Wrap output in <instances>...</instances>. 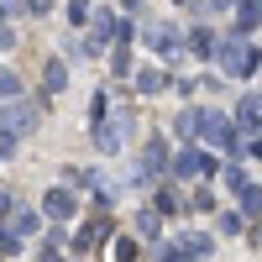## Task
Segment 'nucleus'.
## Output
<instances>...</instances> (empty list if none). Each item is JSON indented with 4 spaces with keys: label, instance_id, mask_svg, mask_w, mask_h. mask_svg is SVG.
Returning a JSON list of instances; mask_svg holds the SVG:
<instances>
[{
    "label": "nucleus",
    "instance_id": "nucleus-34",
    "mask_svg": "<svg viewBox=\"0 0 262 262\" xmlns=\"http://www.w3.org/2000/svg\"><path fill=\"white\" fill-rule=\"evenodd\" d=\"M163 262H194V257H184L179 247H163Z\"/></svg>",
    "mask_w": 262,
    "mask_h": 262
},
{
    "label": "nucleus",
    "instance_id": "nucleus-32",
    "mask_svg": "<svg viewBox=\"0 0 262 262\" xmlns=\"http://www.w3.org/2000/svg\"><path fill=\"white\" fill-rule=\"evenodd\" d=\"M11 48H16V32H11V27H0V53H11Z\"/></svg>",
    "mask_w": 262,
    "mask_h": 262
},
{
    "label": "nucleus",
    "instance_id": "nucleus-16",
    "mask_svg": "<svg viewBox=\"0 0 262 262\" xmlns=\"http://www.w3.org/2000/svg\"><path fill=\"white\" fill-rule=\"evenodd\" d=\"M262 27V0H236V37Z\"/></svg>",
    "mask_w": 262,
    "mask_h": 262
},
{
    "label": "nucleus",
    "instance_id": "nucleus-22",
    "mask_svg": "<svg viewBox=\"0 0 262 262\" xmlns=\"http://www.w3.org/2000/svg\"><path fill=\"white\" fill-rule=\"evenodd\" d=\"M236 200H242V210H247V215H262V189H257V184H247Z\"/></svg>",
    "mask_w": 262,
    "mask_h": 262
},
{
    "label": "nucleus",
    "instance_id": "nucleus-24",
    "mask_svg": "<svg viewBox=\"0 0 262 262\" xmlns=\"http://www.w3.org/2000/svg\"><path fill=\"white\" fill-rule=\"evenodd\" d=\"M0 100H21V79L11 69H0Z\"/></svg>",
    "mask_w": 262,
    "mask_h": 262
},
{
    "label": "nucleus",
    "instance_id": "nucleus-9",
    "mask_svg": "<svg viewBox=\"0 0 262 262\" xmlns=\"http://www.w3.org/2000/svg\"><path fill=\"white\" fill-rule=\"evenodd\" d=\"M74 210H79L74 189H63V184H48V194H42V215H48L53 226H69V221H74Z\"/></svg>",
    "mask_w": 262,
    "mask_h": 262
},
{
    "label": "nucleus",
    "instance_id": "nucleus-6",
    "mask_svg": "<svg viewBox=\"0 0 262 262\" xmlns=\"http://www.w3.org/2000/svg\"><path fill=\"white\" fill-rule=\"evenodd\" d=\"M168 163H173V152H168V142H163V137L142 142V158H137V173H131V184H147V179H158V173H168Z\"/></svg>",
    "mask_w": 262,
    "mask_h": 262
},
{
    "label": "nucleus",
    "instance_id": "nucleus-29",
    "mask_svg": "<svg viewBox=\"0 0 262 262\" xmlns=\"http://www.w3.org/2000/svg\"><path fill=\"white\" fill-rule=\"evenodd\" d=\"M116 262H137V236H121L116 242Z\"/></svg>",
    "mask_w": 262,
    "mask_h": 262
},
{
    "label": "nucleus",
    "instance_id": "nucleus-10",
    "mask_svg": "<svg viewBox=\"0 0 262 262\" xmlns=\"http://www.w3.org/2000/svg\"><path fill=\"white\" fill-rule=\"evenodd\" d=\"M231 121H236V131H247V137H262V100L257 95H242Z\"/></svg>",
    "mask_w": 262,
    "mask_h": 262
},
{
    "label": "nucleus",
    "instance_id": "nucleus-35",
    "mask_svg": "<svg viewBox=\"0 0 262 262\" xmlns=\"http://www.w3.org/2000/svg\"><path fill=\"white\" fill-rule=\"evenodd\" d=\"M247 152H252V158H262V137H247Z\"/></svg>",
    "mask_w": 262,
    "mask_h": 262
},
{
    "label": "nucleus",
    "instance_id": "nucleus-3",
    "mask_svg": "<svg viewBox=\"0 0 262 262\" xmlns=\"http://www.w3.org/2000/svg\"><path fill=\"white\" fill-rule=\"evenodd\" d=\"M168 173H173V179H215V173H221V163H215L210 152H200L194 142H184L179 152H173Z\"/></svg>",
    "mask_w": 262,
    "mask_h": 262
},
{
    "label": "nucleus",
    "instance_id": "nucleus-15",
    "mask_svg": "<svg viewBox=\"0 0 262 262\" xmlns=\"http://www.w3.org/2000/svg\"><path fill=\"white\" fill-rule=\"evenodd\" d=\"M6 226H11L16 236H21V242H32V236L42 231V215H37V210H21V205H16V210H11V221H6Z\"/></svg>",
    "mask_w": 262,
    "mask_h": 262
},
{
    "label": "nucleus",
    "instance_id": "nucleus-38",
    "mask_svg": "<svg viewBox=\"0 0 262 262\" xmlns=\"http://www.w3.org/2000/svg\"><path fill=\"white\" fill-rule=\"evenodd\" d=\"M257 100H262V90H257Z\"/></svg>",
    "mask_w": 262,
    "mask_h": 262
},
{
    "label": "nucleus",
    "instance_id": "nucleus-5",
    "mask_svg": "<svg viewBox=\"0 0 262 262\" xmlns=\"http://www.w3.org/2000/svg\"><path fill=\"white\" fill-rule=\"evenodd\" d=\"M142 42H147L158 58H179V53H184V32L173 27V21H147V27H142Z\"/></svg>",
    "mask_w": 262,
    "mask_h": 262
},
{
    "label": "nucleus",
    "instance_id": "nucleus-39",
    "mask_svg": "<svg viewBox=\"0 0 262 262\" xmlns=\"http://www.w3.org/2000/svg\"><path fill=\"white\" fill-rule=\"evenodd\" d=\"M179 6H184V0H179Z\"/></svg>",
    "mask_w": 262,
    "mask_h": 262
},
{
    "label": "nucleus",
    "instance_id": "nucleus-7",
    "mask_svg": "<svg viewBox=\"0 0 262 262\" xmlns=\"http://www.w3.org/2000/svg\"><path fill=\"white\" fill-rule=\"evenodd\" d=\"M126 137H131V111H121V116H105V121L95 126V147L105 152V158H116V152L126 147Z\"/></svg>",
    "mask_w": 262,
    "mask_h": 262
},
{
    "label": "nucleus",
    "instance_id": "nucleus-2",
    "mask_svg": "<svg viewBox=\"0 0 262 262\" xmlns=\"http://www.w3.org/2000/svg\"><path fill=\"white\" fill-rule=\"evenodd\" d=\"M200 142L221 147V158H236L247 137L236 131V121H231V116H221V111H200Z\"/></svg>",
    "mask_w": 262,
    "mask_h": 262
},
{
    "label": "nucleus",
    "instance_id": "nucleus-25",
    "mask_svg": "<svg viewBox=\"0 0 262 262\" xmlns=\"http://www.w3.org/2000/svg\"><path fill=\"white\" fill-rule=\"evenodd\" d=\"M179 210H184V194L163 189V194H158V215H179Z\"/></svg>",
    "mask_w": 262,
    "mask_h": 262
},
{
    "label": "nucleus",
    "instance_id": "nucleus-4",
    "mask_svg": "<svg viewBox=\"0 0 262 262\" xmlns=\"http://www.w3.org/2000/svg\"><path fill=\"white\" fill-rule=\"evenodd\" d=\"M37 121H42V111H37L27 95H21V100H11L6 111H0V131H11L16 142H21V137H32V131H37Z\"/></svg>",
    "mask_w": 262,
    "mask_h": 262
},
{
    "label": "nucleus",
    "instance_id": "nucleus-19",
    "mask_svg": "<svg viewBox=\"0 0 262 262\" xmlns=\"http://www.w3.org/2000/svg\"><path fill=\"white\" fill-rule=\"evenodd\" d=\"M137 236H142V242H158V236H163L158 210H142V215H137Z\"/></svg>",
    "mask_w": 262,
    "mask_h": 262
},
{
    "label": "nucleus",
    "instance_id": "nucleus-31",
    "mask_svg": "<svg viewBox=\"0 0 262 262\" xmlns=\"http://www.w3.org/2000/svg\"><path fill=\"white\" fill-rule=\"evenodd\" d=\"M0 158H16V137L11 131H0Z\"/></svg>",
    "mask_w": 262,
    "mask_h": 262
},
{
    "label": "nucleus",
    "instance_id": "nucleus-23",
    "mask_svg": "<svg viewBox=\"0 0 262 262\" xmlns=\"http://www.w3.org/2000/svg\"><path fill=\"white\" fill-rule=\"evenodd\" d=\"M215 226H221V236H242V226H247V215H236V210H226V215H221V221H215Z\"/></svg>",
    "mask_w": 262,
    "mask_h": 262
},
{
    "label": "nucleus",
    "instance_id": "nucleus-14",
    "mask_svg": "<svg viewBox=\"0 0 262 262\" xmlns=\"http://www.w3.org/2000/svg\"><path fill=\"white\" fill-rule=\"evenodd\" d=\"M42 90H48V100L69 90V63H63V58H48V63H42Z\"/></svg>",
    "mask_w": 262,
    "mask_h": 262
},
{
    "label": "nucleus",
    "instance_id": "nucleus-17",
    "mask_svg": "<svg viewBox=\"0 0 262 262\" xmlns=\"http://www.w3.org/2000/svg\"><path fill=\"white\" fill-rule=\"evenodd\" d=\"M173 137H179V147L200 142V111H179V116H173Z\"/></svg>",
    "mask_w": 262,
    "mask_h": 262
},
{
    "label": "nucleus",
    "instance_id": "nucleus-12",
    "mask_svg": "<svg viewBox=\"0 0 262 262\" xmlns=\"http://www.w3.org/2000/svg\"><path fill=\"white\" fill-rule=\"evenodd\" d=\"M131 90H137V95H163V90H173V79L163 69H137V74H131Z\"/></svg>",
    "mask_w": 262,
    "mask_h": 262
},
{
    "label": "nucleus",
    "instance_id": "nucleus-8",
    "mask_svg": "<svg viewBox=\"0 0 262 262\" xmlns=\"http://www.w3.org/2000/svg\"><path fill=\"white\" fill-rule=\"evenodd\" d=\"M116 37H121V11H95V16H90V42H84V53L100 58V48H105V42H116Z\"/></svg>",
    "mask_w": 262,
    "mask_h": 262
},
{
    "label": "nucleus",
    "instance_id": "nucleus-11",
    "mask_svg": "<svg viewBox=\"0 0 262 262\" xmlns=\"http://www.w3.org/2000/svg\"><path fill=\"white\" fill-rule=\"evenodd\" d=\"M173 247H179L184 257H194V262H205V257L215 252V236H210V231H179V242H173Z\"/></svg>",
    "mask_w": 262,
    "mask_h": 262
},
{
    "label": "nucleus",
    "instance_id": "nucleus-26",
    "mask_svg": "<svg viewBox=\"0 0 262 262\" xmlns=\"http://www.w3.org/2000/svg\"><path fill=\"white\" fill-rule=\"evenodd\" d=\"M111 69H116L121 79H131V74H137V69H131V48H126V42L116 48V58H111Z\"/></svg>",
    "mask_w": 262,
    "mask_h": 262
},
{
    "label": "nucleus",
    "instance_id": "nucleus-27",
    "mask_svg": "<svg viewBox=\"0 0 262 262\" xmlns=\"http://www.w3.org/2000/svg\"><path fill=\"white\" fill-rule=\"evenodd\" d=\"M90 16H95L90 0H74V6H69V21H74V27H90Z\"/></svg>",
    "mask_w": 262,
    "mask_h": 262
},
{
    "label": "nucleus",
    "instance_id": "nucleus-33",
    "mask_svg": "<svg viewBox=\"0 0 262 262\" xmlns=\"http://www.w3.org/2000/svg\"><path fill=\"white\" fill-rule=\"evenodd\" d=\"M27 11H32V16H48V11H53V0H27Z\"/></svg>",
    "mask_w": 262,
    "mask_h": 262
},
{
    "label": "nucleus",
    "instance_id": "nucleus-21",
    "mask_svg": "<svg viewBox=\"0 0 262 262\" xmlns=\"http://www.w3.org/2000/svg\"><path fill=\"white\" fill-rule=\"evenodd\" d=\"M221 184H226L231 194H242V189H247L252 179H247V173H242V168H236V163H226V168H221Z\"/></svg>",
    "mask_w": 262,
    "mask_h": 262
},
{
    "label": "nucleus",
    "instance_id": "nucleus-36",
    "mask_svg": "<svg viewBox=\"0 0 262 262\" xmlns=\"http://www.w3.org/2000/svg\"><path fill=\"white\" fill-rule=\"evenodd\" d=\"M210 6H215V11H236V0H210Z\"/></svg>",
    "mask_w": 262,
    "mask_h": 262
},
{
    "label": "nucleus",
    "instance_id": "nucleus-18",
    "mask_svg": "<svg viewBox=\"0 0 262 262\" xmlns=\"http://www.w3.org/2000/svg\"><path fill=\"white\" fill-rule=\"evenodd\" d=\"M100 242H111V221H105V215H100V221H90V231H79V252H90V247H100Z\"/></svg>",
    "mask_w": 262,
    "mask_h": 262
},
{
    "label": "nucleus",
    "instance_id": "nucleus-13",
    "mask_svg": "<svg viewBox=\"0 0 262 262\" xmlns=\"http://www.w3.org/2000/svg\"><path fill=\"white\" fill-rule=\"evenodd\" d=\"M184 48L200 58V63H215V48H221V42H215V32H210V27H194V32L184 37Z\"/></svg>",
    "mask_w": 262,
    "mask_h": 262
},
{
    "label": "nucleus",
    "instance_id": "nucleus-30",
    "mask_svg": "<svg viewBox=\"0 0 262 262\" xmlns=\"http://www.w3.org/2000/svg\"><path fill=\"white\" fill-rule=\"evenodd\" d=\"M189 205H194V210H210V205H215V194H210V189H194V200H189Z\"/></svg>",
    "mask_w": 262,
    "mask_h": 262
},
{
    "label": "nucleus",
    "instance_id": "nucleus-1",
    "mask_svg": "<svg viewBox=\"0 0 262 262\" xmlns=\"http://www.w3.org/2000/svg\"><path fill=\"white\" fill-rule=\"evenodd\" d=\"M215 63H221V74H231V79H252L257 69H262V53L252 48L247 37H221V48H215Z\"/></svg>",
    "mask_w": 262,
    "mask_h": 262
},
{
    "label": "nucleus",
    "instance_id": "nucleus-37",
    "mask_svg": "<svg viewBox=\"0 0 262 262\" xmlns=\"http://www.w3.org/2000/svg\"><path fill=\"white\" fill-rule=\"evenodd\" d=\"M0 27H6V0H0Z\"/></svg>",
    "mask_w": 262,
    "mask_h": 262
},
{
    "label": "nucleus",
    "instance_id": "nucleus-28",
    "mask_svg": "<svg viewBox=\"0 0 262 262\" xmlns=\"http://www.w3.org/2000/svg\"><path fill=\"white\" fill-rule=\"evenodd\" d=\"M0 252H6V257H16V252H21V236H16L11 226H0Z\"/></svg>",
    "mask_w": 262,
    "mask_h": 262
},
{
    "label": "nucleus",
    "instance_id": "nucleus-20",
    "mask_svg": "<svg viewBox=\"0 0 262 262\" xmlns=\"http://www.w3.org/2000/svg\"><path fill=\"white\" fill-rule=\"evenodd\" d=\"M105 100H111V95H105V90H95V100H90V111H84V121H90V131L105 121V116H111V105H105Z\"/></svg>",
    "mask_w": 262,
    "mask_h": 262
}]
</instances>
